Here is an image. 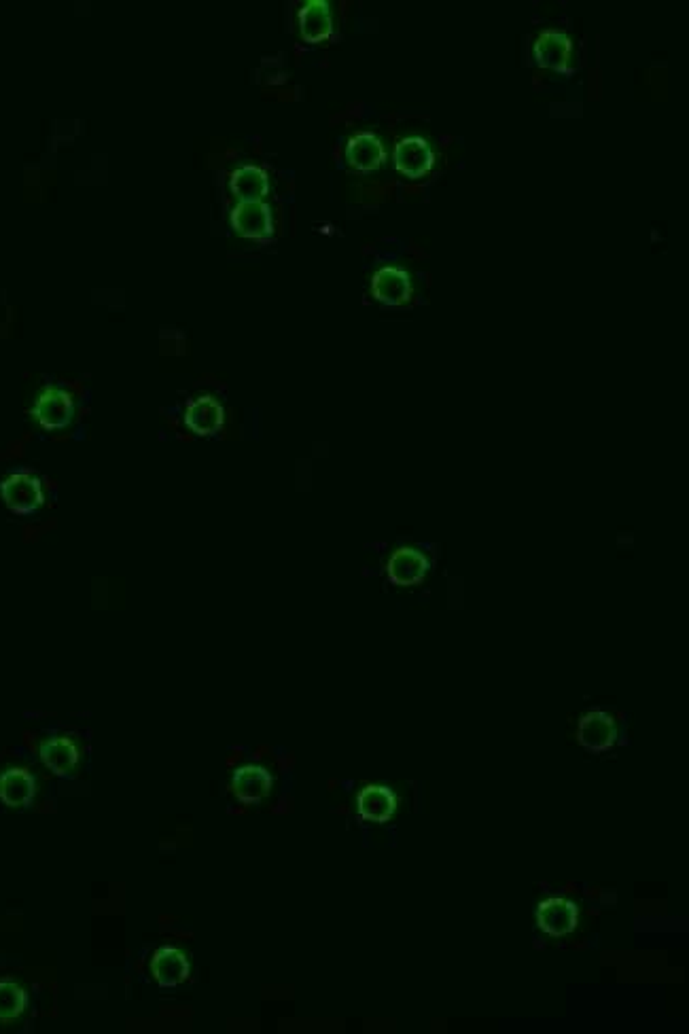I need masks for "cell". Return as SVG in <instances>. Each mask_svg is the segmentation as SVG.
<instances>
[{"mask_svg":"<svg viewBox=\"0 0 689 1034\" xmlns=\"http://www.w3.org/2000/svg\"><path fill=\"white\" fill-rule=\"evenodd\" d=\"M346 162L357 172H374L386 162V149L382 140L371 132L352 136L346 145Z\"/></svg>","mask_w":689,"mask_h":1034,"instance_id":"obj_8","label":"cell"},{"mask_svg":"<svg viewBox=\"0 0 689 1034\" xmlns=\"http://www.w3.org/2000/svg\"><path fill=\"white\" fill-rule=\"evenodd\" d=\"M371 293L386 306H403L412 297L410 276L399 267H382L371 278Z\"/></svg>","mask_w":689,"mask_h":1034,"instance_id":"obj_7","label":"cell"},{"mask_svg":"<svg viewBox=\"0 0 689 1034\" xmlns=\"http://www.w3.org/2000/svg\"><path fill=\"white\" fill-rule=\"evenodd\" d=\"M429 562L416 549H399L388 560V577L395 585H416L424 579Z\"/></svg>","mask_w":689,"mask_h":1034,"instance_id":"obj_14","label":"cell"},{"mask_svg":"<svg viewBox=\"0 0 689 1034\" xmlns=\"http://www.w3.org/2000/svg\"><path fill=\"white\" fill-rule=\"evenodd\" d=\"M299 32H302V39L310 45L327 41L333 32L329 3H325V0H310V3L299 9Z\"/></svg>","mask_w":689,"mask_h":1034,"instance_id":"obj_10","label":"cell"},{"mask_svg":"<svg viewBox=\"0 0 689 1034\" xmlns=\"http://www.w3.org/2000/svg\"><path fill=\"white\" fill-rule=\"evenodd\" d=\"M185 422L189 429L200 435V437H210L221 431L223 426V407L217 399L212 397H200L198 401H191L187 412H185Z\"/></svg>","mask_w":689,"mask_h":1034,"instance_id":"obj_13","label":"cell"},{"mask_svg":"<svg viewBox=\"0 0 689 1034\" xmlns=\"http://www.w3.org/2000/svg\"><path fill=\"white\" fill-rule=\"evenodd\" d=\"M0 496L13 513L28 515L43 505V486L37 477L15 473L0 484Z\"/></svg>","mask_w":689,"mask_h":1034,"instance_id":"obj_1","label":"cell"},{"mask_svg":"<svg viewBox=\"0 0 689 1034\" xmlns=\"http://www.w3.org/2000/svg\"><path fill=\"white\" fill-rule=\"evenodd\" d=\"M151 975L162 988H179L189 979V960L179 948H159L151 958Z\"/></svg>","mask_w":689,"mask_h":1034,"instance_id":"obj_6","label":"cell"},{"mask_svg":"<svg viewBox=\"0 0 689 1034\" xmlns=\"http://www.w3.org/2000/svg\"><path fill=\"white\" fill-rule=\"evenodd\" d=\"M615 723L605 712H590L579 723V742L590 751H605L615 742Z\"/></svg>","mask_w":689,"mask_h":1034,"instance_id":"obj_15","label":"cell"},{"mask_svg":"<svg viewBox=\"0 0 689 1034\" xmlns=\"http://www.w3.org/2000/svg\"><path fill=\"white\" fill-rule=\"evenodd\" d=\"M361 818L369 823H386L395 814L397 797L386 787H365L357 799Z\"/></svg>","mask_w":689,"mask_h":1034,"instance_id":"obj_18","label":"cell"},{"mask_svg":"<svg viewBox=\"0 0 689 1034\" xmlns=\"http://www.w3.org/2000/svg\"><path fill=\"white\" fill-rule=\"evenodd\" d=\"M41 761L56 776H70L79 763V751L68 738H51L41 744Z\"/></svg>","mask_w":689,"mask_h":1034,"instance_id":"obj_17","label":"cell"},{"mask_svg":"<svg viewBox=\"0 0 689 1034\" xmlns=\"http://www.w3.org/2000/svg\"><path fill=\"white\" fill-rule=\"evenodd\" d=\"M395 168L408 176L410 181H418V178L427 176L435 166V155L429 147V142L420 136H410L397 142L395 153Z\"/></svg>","mask_w":689,"mask_h":1034,"instance_id":"obj_2","label":"cell"},{"mask_svg":"<svg viewBox=\"0 0 689 1034\" xmlns=\"http://www.w3.org/2000/svg\"><path fill=\"white\" fill-rule=\"evenodd\" d=\"M234 795L242 804H259L272 791V776L259 765H244L232 778Z\"/></svg>","mask_w":689,"mask_h":1034,"instance_id":"obj_12","label":"cell"},{"mask_svg":"<svg viewBox=\"0 0 689 1034\" xmlns=\"http://www.w3.org/2000/svg\"><path fill=\"white\" fill-rule=\"evenodd\" d=\"M539 929L547 935L564 937L575 931L577 926V907L567 899H550L539 905L537 912Z\"/></svg>","mask_w":689,"mask_h":1034,"instance_id":"obj_9","label":"cell"},{"mask_svg":"<svg viewBox=\"0 0 689 1034\" xmlns=\"http://www.w3.org/2000/svg\"><path fill=\"white\" fill-rule=\"evenodd\" d=\"M232 225L236 234L251 240H265L272 236L274 219L272 210L263 202H240L232 210Z\"/></svg>","mask_w":689,"mask_h":1034,"instance_id":"obj_4","label":"cell"},{"mask_svg":"<svg viewBox=\"0 0 689 1034\" xmlns=\"http://www.w3.org/2000/svg\"><path fill=\"white\" fill-rule=\"evenodd\" d=\"M37 795L34 776L22 768H11L0 774V801L7 808H26Z\"/></svg>","mask_w":689,"mask_h":1034,"instance_id":"obj_11","label":"cell"},{"mask_svg":"<svg viewBox=\"0 0 689 1034\" xmlns=\"http://www.w3.org/2000/svg\"><path fill=\"white\" fill-rule=\"evenodd\" d=\"M533 53L541 68L556 70V73H569L573 43L567 34L560 30H545L539 34Z\"/></svg>","mask_w":689,"mask_h":1034,"instance_id":"obj_5","label":"cell"},{"mask_svg":"<svg viewBox=\"0 0 689 1034\" xmlns=\"http://www.w3.org/2000/svg\"><path fill=\"white\" fill-rule=\"evenodd\" d=\"M229 187L240 202H263L270 191L268 174L257 166H242L229 178Z\"/></svg>","mask_w":689,"mask_h":1034,"instance_id":"obj_16","label":"cell"},{"mask_svg":"<svg viewBox=\"0 0 689 1034\" xmlns=\"http://www.w3.org/2000/svg\"><path fill=\"white\" fill-rule=\"evenodd\" d=\"M75 403L62 388H47L32 407V416L45 431H60L73 420Z\"/></svg>","mask_w":689,"mask_h":1034,"instance_id":"obj_3","label":"cell"},{"mask_svg":"<svg viewBox=\"0 0 689 1034\" xmlns=\"http://www.w3.org/2000/svg\"><path fill=\"white\" fill-rule=\"evenodd\" d=\"M28 1007L26 990L15 982H0V1022H13Z\"/></svg>","mask_w":689,"mask_h":1034,"instance_id":"obj_19","label":"cell"}]
</instances>
